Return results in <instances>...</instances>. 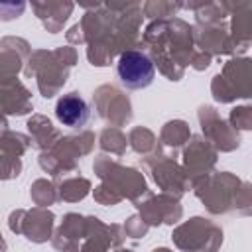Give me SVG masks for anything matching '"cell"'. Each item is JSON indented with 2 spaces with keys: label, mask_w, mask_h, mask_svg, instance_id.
<instances>
[{
  "label": "cell",
  "mask_w": 252,
  "mask_h": 252,
  "mask_svg": "<svg viewBox=\"0 0 252 252\" xmlns=\"http://www.w3.org/2000/svg\"><path fill=\"white\" fill-rule=\"evenodd\" d=\"M116 75L120 79V83L126 89H146L154 77H156V69L152 59L136 49L124 51L118 61H116Z\"/></svg>",
  "instance_id": "6da1fadb"
},
{
  "label": "cell",
  "mask_w": 252,
  "mask_h": 252,
  "mask_svg": "<svg viewBox=\"0 0 252 252\" xmlns=\"http://www.w3.org/2000/svg\"><path fill=\"white\" fill-rule=\"evenodd\" d=\"M55 114H57V120L69 130H81L89 122L91 108L83 96H79L77 93H69L57 100Z\"/></svg>",
  "instance_id": "7a4b0ae2"
}]
</instances>
